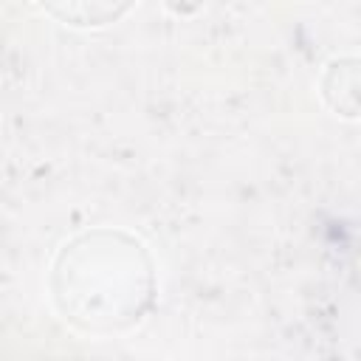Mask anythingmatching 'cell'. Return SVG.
I'll use <instances>...</instances> for the list:
<instances>
[{
  "label": "cell",
  "instance_id": "7a4b0ae2",
  "mask_svg": "<svg viewBox=\"0 0 361 361\" xmlns=\"http://www.w3.org/2000/svg\"><path fill=\"white\" fill-rule=\"evenodd\" d=\"M319 96L330 113L355 121L361 113V62L358 56H336L319 76Z\"/></svg>",
  "mask_w": 361,
  "mask_h": 361
},
{
  "label": "cell",
  "instance_id": "3957f363",
  "mask_svg": "<svg viewBox=\"0 0 361 361\" xmlns=\"http://www.w3.org/2000/svg\"><path fill=\"white\" fill-rule=\"evenodd\" d=\"M130 8H133V3H59V6H45L48 14H54L59 23L73 25V28H99V25L116 23Z\"/></svg>",
  "mask_w": 361,
  "mask_h": 361
},
{
  "label": "cell",
  "instance_id": "6da1fadb",
  "mask_svg": "<svg viewBox=\"0 0 361 361\" xmlns=\"http://www.w3.org/2000/svg\"><path fill=\"white\" fill-rule=\"evenodd\" d=\"M48 288L56 313L87 336L135 327L158 299L155 259L127 228L96 226L71 237L54 257Z\"/></svg>",
  "mask_w": 361,
  "mask_h": 361
}]
</instances>
